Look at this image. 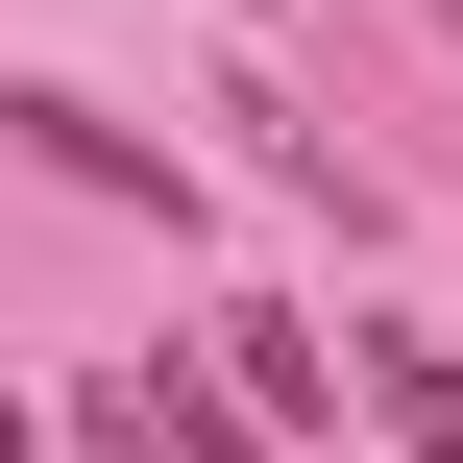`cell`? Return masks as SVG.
Instances as JSON below:
<instances>
[{"label":"cell","mask_w":463,"mask_h":463,"mask_svg":"<svg viewBox=\"0 0 463 463\" xmlns=\"http://www.w3.org/2000/svg\"><path fill=\"white\" fill-rule=\"evenodd\" d=\"M366 391L415 415V463H463V366H439V342H415V317H366Z\"/></svg>","instance_id":"obj_1"},{"label":"cell","mask_w":463,"mask_h":463,"mask_svg":"<svg viewBox=\"0 0 463 463\" xmlns=\"http://www.w3.org/2000/svg\"><path fill=\"white\" fill-rule=\"evenodd\" d=\"M0 463H24V415H0Z\"/></svg>","instance_id":"obj_2"}]
</instances>
